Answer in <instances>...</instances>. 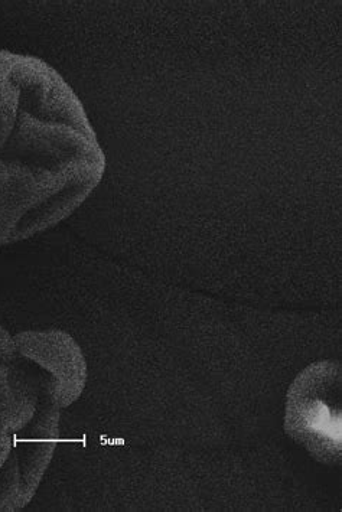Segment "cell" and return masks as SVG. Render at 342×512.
I'll return each instance as SVG.
<instances>
[{"instance_id":"obj_1","label":"cell","mask_w":342,"mask_h":512,"mask_svg":"<svg viewBox=\"0 0 342 512\" xmlns=\"http://www.w3.org/2000/svg\"><path fill=\"white\" fill-rule=\"evenodd\" d=\"M104 172L102 146L63 75L34 55L0 50V246L63 221Z\"/></svg>"},{"instance_id":"obj_2","label":"cell","mask_w":342,"mask_h":512,"mask_svg":"<svg viewBox=\"0 0 342 512\" xmlns=\"http://www.w3.org/2000/svg\"><path fill=\"white\" fill-rule=\"evenodd\" d=\"M309 368L295 384L296 393L288 404L291 432L321 459L340 455V374Z\"/></svg>"}]
</instances>
